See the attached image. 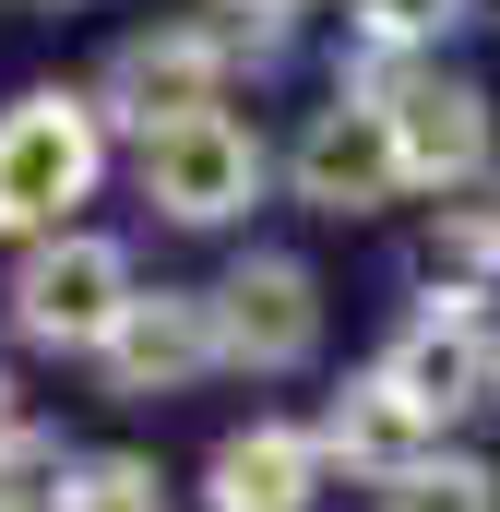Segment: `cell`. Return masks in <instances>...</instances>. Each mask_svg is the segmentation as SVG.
Returning a JSON list of instances; mask_svg holds the SVG:
<instances>
[{"mask_svg": "<svg viewBox=\"0 0 500 512\" xmlns=\"http://www.w3.org/2000/svg\"><path fill=\"white\" fill-rule=\"evenodd\" d=\"M12 441H36V417H24V393H12V370H0V453Z\"/></svg>", "mask_w": 500, "mask_h": 512, "instance_id": "obj_16", "label": "cell"}, {"mask_svg": "<svg viewBox=\"0 0 500 512\" xmlns=\"http://www.w3.org/2000/svg\"><path fill=\"white\" fill-rule=\"evenodd\" d=\"M131 298H143L131 286V251L96 239V227H60V239H36V251L12 262V334L48 346V358H96L131 322Z\"/></svg>", "mask_w": 500, "mask_h": 512, "instance_id": "obj_3", "label": "cell"}, {"mask_svg": "<svg viewBox=\"0 0 500 512\" xmlns=\"http://www.w3.org/2000/svg\"><path fill=\"white\" fill-rule=\"evenodd\" d=\"M215 334H227V370H262V382L310 370L322 358V274L298 251H239L215 274Z\"/></svg>", "mask_w": 500, "mask_h": 512, "instance_id": "obj_5", "label": "cell"}, {"mask_svg": "<svg viewBox=\"0 0 500 512\" xmlns=\"http://www.w3.org/2000/svg\"><path fill=\"white\" fill-rule=\"evenodd\" d=\"M322 429H286V417H250L215 441V465H203V512H310L322 501Z\"/></svg>", "mask_w": 500, "mask_h": 512, "instance_id": "obj_10", "label": "cell"}, {"mask_svg": "<svg viewBox=\"0 0 500 512\" xmlns=\"http://www.w3.org/2000/svg\"><path fill=\"white\" fill-rule=\"evenodd\" d=\"M215 12H250V24H274V36H286V24H298L310 0H215Z\"/></svg>", "mask_w": 500, "mask_h": 512, "instance_id": "obj_17", "label": "cell"}, {"mask_svg": "<svg viewBox=\"0 0 500 512\" xmlns=\"http://www.w3.org/2000/svg\"><path fill=\"white\" fill-rule=\"evenodd\" d=\"M381 382L405 393L417 417H441V429H453L465 405H489V393H500V346H489V322H477V310H417V322L381 346Z\"/></svg>", "mask_w": 500, "mask_h": 512, "instance_id": "obj_9", "label": "cell"}, {"mask_svg": "<svg viewBox=\"0 0 500 512\" xmlns=\"http://www.w3.org/2000/svg\"><path fill=\"white\" fill-rule=\"evenodd\" d=\"M429 286H441L453 310L500 286V203H453V215L429 227Z\"/></svg>", "mask_w": 500, "mask_h": 512, "instance_id": "obj_12", "label": "cell"}, {"mask_svg": "<svg viewBox=\"0 0 500 512\" xmlns=\"http://www.w3.org/2000/svg\"><path fill=\"white\" fill-rule=\"evenodd\" d=\"M334 96H358V108H381V120H393V143H405V179H417V191H465V179H489V143H500L489 84L441 72V60L358 48V72H346Z\"/></svg>", "mask_w": 500, "mask_h": 512, "instance_id": "obj_2", "label": "cell"}, {"mask_svg": "<svg viewBox=\"0 0 500 512\" xmlns=\"http://www.w3.org/2000/svg\"><path fill=\"white\" fill-rule=\"evenodd\" d=\"M286 191H298L310 215L358 227V215H381V203H405L417 179H405L393 120H381V108H358V96H334V108H310V131L286 143Z\"/></svg>", "mask_w": 500, "mask_h": 512, "instance_id": "obj_7", "label": "cell"}, {"mask_svg": "<svg viewBox=\"0 0 500 512\" xmlns=\"http://www.w3.org/2000/svg\"><path fill=\"white\" fill-rule=\"evenodd\" d=\"M381 512H500V477H489V465H465V453H441L429 477L381 489Z\"/></svg>", "mask_w": 500, "mask_h": 512, "instance_id": "obj_15", "label": "cell"}, {"mask_svg": "<svg viewBox=\"0 0 500 512\" xmlns=\"http://www.w3.org/2000/svg\"><path fill=\"white\" fill-rule=\"evenodd\" d=\"M322 453H334L346 477L405 489V477H429V465H441V417H417V405L381 382V370H358V382L322 405Z\"/></svg>", "mask_w": 500, "mask_h": 512, "instance_id": "obj_11", "label": "cell"}, {"mask_svg": "<svg viewBox=\"0 0 500 512\" xmlns=\"http://www.w3.org/2000/svg\"><path fill=\"white\" fill-rule=\"evenodd\" d=\"M96 179H108V120H96V96H72V84H24L12 108H0V239H60L72 227V203H96Z\"/></svg>", "mask_w": 500, "mask_h": 512, "instance_id": "obj_1", "label": "cell"}, {"mask_svg": "<svg viewBox=\"0 0 500 512\" xmlns=\"http://www.w3.org/2000/svg\"><path fill=\"white\" fill-rule=\"evenodd\" d=\"M12 12H84V0H12Z\"/></svg>", "mask_w": 500, "mask_h": 512, "instance_id": "obj_18", "label": "cell"}, {"mask_svg": "<svg viewBox=\"0 0 500 512\" xmlns=\"http://www.w3.org/2000/svg\"><path fill=\"white\" fill-rule=\"evenodd\" d=\"M453 24H477V0H358V48H393V60L441 48Z\"/></svg>", "mask_w": 500, "mask_h": 512, "instance_id": "obj_14", "label": "cell"}, {"mask_svg": "<svg viewBox=\"0 0 500 512\" xmlns=\"http://www.w3.org/2000/svg\"><path fill=\"white\" fill-rule=\"evenodd\" d=\"M227 72H239V48L215 24H143V36L108 48V72H96V120H120L131 143H167V131H191V120L227 108Z\"/></svg>", "mask_w": 500, "mask_h": 512, "instance_id": "obj_4", "label": "cell"}, {"mask_svg": "<svg viewBox=\"0 0 500 512\" xmlns=\"http://www.w3.org/2000/svg\"><path fill=\"white\" fill-rule=\"evenodd\" d=\"M60 512H167V477L143 453H84L72 489H60Z\"/></svg>", "mask_w": 500, "mask_h": 512, "instance_id": "obj_13", "label": "cell"}, {"mask_svg": "<svg viewBox=\"0 0 500 512\" xmlns=\"http://www.w3.org/2000/svg\"><path fill=\"white\" fill-rule=\"evenodd\" d=\"M262 179H274V155H262V131H250L239 108L143 143V203H155L167 227H239L250 203H262Z\"/></svg>", "mask_w": 500, "mask_h": 512, "instance_id": "obj_6", "label": "cell"}, {"mask_svg": "<svg viewBox=\"0 0 500 512\" xmlns=\"http://www.w3.org/2000/svg\"><path fill=\"white\" fill-rule=\"evenodd\" d=\"M203 370H227V334H215V286H143L131 322L96 346V382L120 405H167L191 393Z\"/></svg>", "mask_w": 500, "mask_h": 512, "instance_id": "obj_8", "label": "cell"}]
</instances>
